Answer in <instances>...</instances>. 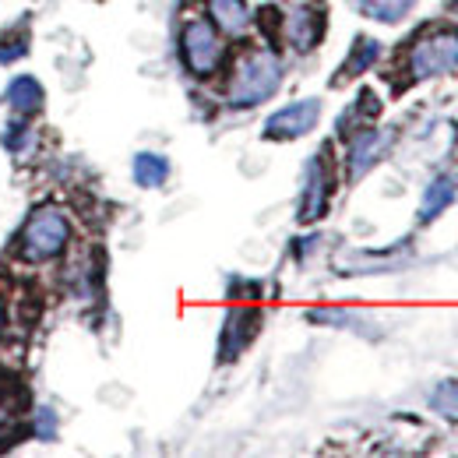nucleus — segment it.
Masks as SVG:
<instances>
[{
    "instance_id": "nucleus-1",
    "label": "nucleus",
    "mask_w": 458,
    "mask_h": 458,
    "mask_svg": "<svg viewBox=\"0 0 458 458\" xmlns=\"http://www.w3.org/2000/svg\"><path fill=\"white\" fill-rule=\"evenodd\" d=\"M283 85V64L272 50H247L233 67L226 89V103L233 110H250L265 99H272Z\"/></svg>"
},
{
    "instance_id": "nucleus-2",
    "label": "nucleus",
    "mask_w": 458,
    "mask_h": 458,
    "mask_svg": "<svg viewBox=\"0 0 458 458\" xmlns=\"http://www.w3.org/2000/svg\"><path fill=\"white\" fill-rule=\"evenodd\" d=\"M405 71L412 81H430L458 71V32L448 25H434L412 39L405 54Z\"/></svg>"
},
{
    "instance_id": "nucleus-3",
    "label": "nucleus",
    "mask_w": 458,
    "mask_h": 458,
    "mask_svg": "<svg viewBox=\"0 0 458 458\" xmlns=\"http://www.w3.org/2000/svg\"><path fill=\"white\" fill-rule=\"evenodd\" d=\"M71 223L60 208H36L18 236V254L25 261H50L67 247Z\"/></svg>"
},
{
    "instance_id": "nucleus-4",
    "label": "nucleus",
    "mask_w": 458,
    "mask_h": 458,
    "mask_svg": "<svg viewBox=\"0 0 458 458\" xmlns=\"http://www.w3.org/2000/svg\"><path fill=\"white\" fill-rule=\"evenodd\" d=\"M226 57V43L219 29L205 18H191L180 32V60L194 78H212Z\"/></svg>"
},
{
    "instance_id": "nucleus-5",
    "label": "nucleus",
    "mask_w": 458,
    "mask_h": 458,
    "mask_svg": "<svg viewBox=\"0 0 458 458\" xmlns=\"http://www.w3.org/2000/svg\"><path fill=\"white\" fill-rule=\"evenodd\" d=\"M328 29V7L321 0H289L283 11V36L296 54H310Z\"/></svg>"
},
{
    "instance_id": "nucleus-6",
    "label": "nucleus",
    "mask_w": 458,
    "mask_h": 458,
    "mask_svg": "<svg viewBox=\"0 0 458 458\" xmlns=\"http://www.w3.org/2000/svg\"><path fill=\"white\" fill-rule=\"evenodd\" d=\"M332 194H335V173L328 166V148H321L303 173V194H300V212L296 219L300 223H318L328 216V205H332Z\"/></svg>"
},
{
    "instance_id": "nucleus-7",
    "label": "nucleus",
    "mask_w": 458,
    "mask_h": 458,
    "mask_svg": "<svg viewBox=\"0 0 458 458\" xmlns=\"http://www.w3.org/2000/svg\"><path fill=\"white\" fill-rule=\"evenodd\" d=\"M321 120V103L318 99H300L289 103L279 114H272L265 120V138L268 141H296L303 134H310Z\"/></svg>"
},
{
    "instance_id": "nucleus-8",
    "label": "nucleus",
    "mask_w": 458,
    "mask_h": 458,
    "mask_svg": "<svg viewBox=\"0 0 458 458\" xmlns=\"http://www.w3.org/2000/svg\"><path fill=\"white\" fill-rule=\"evenodd\" d=\"M261 321H265V314H261V310H254V307L229 310L226 328H223V335H219V360H223V363L236 360V356H240L247 345L258 339Z\"/></svg>"
},
{
    "instance_id": "nucleus-9",
    "label": "nucleus",
    "mask_w": 458,
    "mask_h": 458,
    "mask_svg": "<svg viewBox=\"0 0 458 458\" xmlns=\"http://www.w3.org/2000/svg\"><path fill=\"white\" fill-rule=\"evenodd\" d=\"M385 148H388V134H381V131H374V127H367V131H360L352 141H349V180H360L367 170H374L377 166V159L385 156Z\"/></svg>"
},
{
    "instance_id": "nucleus-10",
    "label": "nucleus",
    "mask_w": 458,
    "mask_h": 458,
    "mask_svg": "<svg viewBox=\"0 0 458 458\" xmlns=\"http://www.w3.org/2000/svg\"><path fill=\"white\" fill-rule=\"evenodd\" d=\"M458 194V180L455 176H448V173H441V176H434L430 183H427V191H423V201H420V219L423 223H430V219H437L452 201H455Z\"/></svg>"
},
{
    "instance_id": "nucleus-11",
    "label": "nucleus",
    "mask_w": 458,
    "mask_h": 458,
    "mask_svg": "<svg viewBox=\"0 0 458 458\" xmlns=\"http://www.w3.org/2000/svg\"><path fill=\"white\" fill-rule=\"evenodd\" d=\"M43 103H47V92L32 74H18L7 85V106L14 114H36V110H43Z\"/></svg>"
},
{
    "instance_id": "nucleus-12",
    "label": "nucleus",
    "mask_w": 458,
    "mask_h": 458,
    "mask_svg": "<svg viewBox=\"0 0 458 458\" xmlns=\"http://www.w3.org/2000/svg\"><path fill=\"white\" fill-rule=\"evenodd\" d=\"M377 57H381V43H377V39H370V36H360V39L352 43V50H349L345 64L339 67V74L332 78V85H345L349 78L363 74L367 67H374V60Z\"/></svg>"
},
{
    "instance_id": "nucleus-13",
    "label": "nucleus",
    "mask_w": 458,
    "mask_h": 458,
    "mask_svg": "<svg viewBox=\"0 0 458 458\" xmlns=\"http://www.w3.org/2000/svg\"><path fill=\"white\" fill-rule=\"evenodd\" d=\"M208 18L216 21V29L240 36L250 25V7L247 0H208Z\"/></svg>"
},
{
    "instance_id": "nucleus-14",
    "label": "nucleus",
    "mask_w": 458,
    "mask_h": 458,
    "mask_svg": "<svg viewBox=\"0 0 458 458\" xmlns=\"http://www.w3.org/2000/svg\"><path fill=\"white\" fill-rule=\"evenodd\" d=\"M131 173H134V183L138 187H163L170 180V159L159 156V152H138L134 163H131Z\"/></svg>"
},
{
    "instance_id": "nucleus-15",
    "label": "nucleus",
    "mask_w": 458,
    "mask_h": 458,
    "mask_svg": "<svg viewBox=\"0 0 458 458\" xmlns=\"http://www.w3.org/2000/svg\"><path fill=\"white\" fill-rule=\"evenodd\" d=\"M349 261L352 265L343 276H374V272H392L399 265L395 250H356V254H349Z\"/></svg>"
},
{
    "instance_id": "nucleus-16",
    "label": "nucleus",
    "mask_w": 458,
    "mask_h": 458,
    "mask_svg": "<svg viewBox=\"0 0 458 458\" xmlns=\"http://www.w3.org/2000/svg\"><path fill=\"white\" fill-rule=\"evenodd\" d=\"M307 321H310V325H328V328H356V325H367L363 314L345 310V307H318V310H307ZM356 332H360V328H356Z\"/></svg>"
},
{
    "instance_id": "nucleus-17",
    "label": "nucleus",
    "mask_w": 458,
    "mask_h": 458,
    "mask_svg": "<svg viewBox=\"0 0 458 458\" xmlns=\"http://www.w3.org/2000/svg\"><path fill=\"white\" fill-rule=\"evenodd\" d=\"M409 7H412V0H363V11H367L374 21H388V25L402 21Z\"/></svg>"
},
{
    "instance_id": "nucleus-18",
    "label": "nucleus",
    "mask_w": 458,
    "mask_h": 458,
    "mask_svg": "<svg viewBox=\"0 0 458 458\" xmlns=\"http://www.w3.org/2000/svg\"><path fill=\"white\" fill-rule=\"evenodd\" d=\"M430 409L441 412L445 420L458 423V381H441L434 388V395H430Z\"/></svg>"
},
{
    "instance_id": "nucleus-19",
    "label": "nucleus",
    "mask_w": 458,
    "mask_h": 458,
    "mask_svg": "<svg viewBox=\"0 0 458 458\" xmlns=\"http://www.w3.org/2000/svg\"><path fill=\"white\" fill-rule=\"evenodd\" d=\"M36 430H39L47 441L57 434V420H54V409H43V412H39V423H36Z\"/></svg>"
},
{
    "instance_id": "nucleus-20",
    "label": "nucleus",
    "mask_w": 458,
    "mask_h": 458,
    "mask_svg": "<svg viewBox=\"0 0 458 458\" xmlns=\"http://www.w3.org/2000/svg\"><path fill=\"white\" fill-rule=\"evenodd\" d=\"M0 332H4V303H0Z\"/></svg>"
},
{
    "instance_id": "nucleus-21",
    "label": "nucleus",
    "mask_w": 458,
    "mask_h": 458,
    "mask_svg": "<svg viewBox=\"0 0 458 458\" xmlns=\"http://www.w3.org/2000/svg\"><path fill=\"white\" fill-rule=\"evenodd\" d=\"M452 14H455V18H458V0H455V4H452Z\"/></svg>"
}]
</instances>
